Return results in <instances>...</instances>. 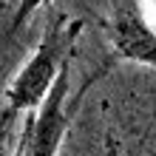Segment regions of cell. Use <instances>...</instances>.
Listing matches in <instances>:
<instances>
[{
  "instance_id": "cell-1",
  "label": "cell",
  "mask_w": 156,
  "mask_h": 156,
  "mask_svg": "<svg viewBox=\"0 0 156 156\" xmlns=\"http://www.w3.org/2000/svg\"><path fill=\"white\" fill-rule=\"evenodd\" d=\"M82 31V20H71L68 14H54L45 23V31L37 43L29 62L17 71L12 85L6 88V105L17 114L37 111L43 99L54 88L62 66L74 54V43Z\"/></svg>"
},
{
  "instance_id": "cell-3",
  "label": "cell",
  "mask_w": 156,
  "mask_h": 156,
  "mask_svg": "<svg viewBox=\"0 0 156 156\" xmlns=\"http://www.w3.org/2000/svg\"><path fill=\"white\" fill-rule=\"evenodd\" d=\"M145 0H111L108 37L116 57L156 68V34L142 14Z\"/></svg>"
},
{
  "instance_id": "cell-6",
  "label": "cell",
  "mask_w": 156,
  "mask_h": 156,
  "mask_svg": "<svg viewBox=\"0 0 156 156\" xmlns=\"http://www.w3.org/2000/svg\"><path fill=\"white\" fill-rule=\"evenodd\" d=\"M148 3H153V6H156V0H148Z\"/></svg>"
},
{
  "instance_id": "cell-5",
  "label": "cell",
  "mask_w": 156,
  "mask_h": 156,
  "mask_svg": "<svg viewBox=\"0 0 156 156\" xmlns=\"http://www.w3.org/2000/svg\"><path fill=\"white\" fill-rule=\"evenodd\" d=\"M45 3H48V0H20V3H17V14H14V20H12V31H17L31 14L37 12L40 6H45Z\"/></svg>"
},
{
  "instance_id": "cell-2",
  "label": "cell",
  "mask_w": 156,
  "mask_h": 156,
  "mask_svg": "<svg viewBox=\"0 0 156 156\" xmlns=\"http://www.w3.org/2000/svg\"><path fill=\"white\" fill-rule=\"evenodd\" d=\"M68 91H71V60L62 66L54 88L48 91L43 105L29 119V125L20 136V151H17L20 156H57L60 153V145L71 128V116L66 114Z\"/></svg>"
},
{
  "instance_id": "cell-4",
  "label": "cell",
  "mask_w": 156,
  "mask_h": 156,
  "mask_svg": "<svg viewBox=\"0 0 156 156\" xmlns=\"http://www.w3.org/2000/svg\"><path fill=\"white\" fill-rule=\"evenodd\" d=\"M17 116V111L3 108L0 111V156H12V119Z\"/></svg>"
}]
</instances>
